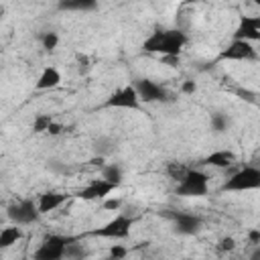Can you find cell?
<instances>
[{
    "instance_id": "obj_12",
    "label": "cell",
    "mask_w": 260,
    "mask_h": 260,
    "mask_svg": "<svg viewBox=\"0 0 260 260\" xmlns=\"http://www.w3.org/2000/svg\"><path fill=\"white\" fill-rule=\"evenodd\" d=\"M116 187L112 183H108L106 179H91L79 193L77 197L79 199H85V201H93V199H106Z\"/></svg>"
},
{
    "instance_id": "obj_33",
    "label": "cell",
    "mask_w": 260,
    "mask_h": 260,
    "mask_svg": "<svg viewBox=\"0 0 260 260\" xmlns=\"http://www.w3.org/2000/svg\"><path fill=\"white\" fill-rule=\"evenodd\" d=\"M106 260H118V258H112V256H108V258H106Z\"/></svg>"
},
{
    "instance_id": "obj_14",
    "label": "cell",
    "mask_w": 260,
    "mask_h": 260,
    "mask_svg": "<svg viewBox=\"0 0 260 260\" xmlns=\"http://www.w3.org/2000/svg\"><path fill=\"white\" fill-rule=\"evenodd\" d=\"M69 199V195L65 193H57V191H47L39 197V211L41 213H49V211H55L57 207H61L65 201Z\"/></svg>"
},
{
    "instance_id": "obj_5",
    "label": "cell",
    "mask_w": 260,
    "mask_h": 260,
    "mask_svg": "<svg viewBox=\"0 0 260 260\" xmlns=\"http://www.w3.org/2000/svg\"><path fill=\"white\" fill-rule=\"evenodd\" d=\"M6 215L8 219L14 223V225H30V223H37L39 221V203L30 197L26 199H18L14 201L8 209H6Z\"/></svg>"
},
{
    "instance_id": "obj_9",
    "label": "cell",
    "mask_w": 260,
    "mask_h": 260,
    "mask_svg": "<svg viewBox=\"0 0 260 260\" xmlns=\"http://www.w3.org/2000/svg\"><path fill=\"white\" fill-rule=\"evenodd\" d=\"M256 59H258V53L252 47V43L232 39V43L217 55L215 61H256Z\"/></svg>"
},
{
    "instance_id": "obj_26",
    "label": "cell",
    "mask_w": 260,
    "mask_h": 260,
    "mask_svg": "<svg viewBox=\"0 0 260 260\" xmlns=\"http://www.w3.org/2000/svg\"><path fill=\"white\" fill-rule=\"evenodd\" d=\"M126 254H128V248H124V246H120V244H114V246L110 248V254H108V256L118 258V260H124Z\"/></svg>"
},
{
    "instance_id": "obj_6",
    "label": "cell",
    "mask_w": 260,
    "mask_h": 260,
    "mask_svg": "<svg viewBox=\"0 0 260 260\" xmlns=\"http://www.w3.org/2000/svg\"><path fill=\"white\" fill-rule=\"evenodd\" d=\"M134 219L124 215V213H118L114 215L110 221H106L102 228L98 230H91L89 236H98V238H108V240H124L130 236V228H132Z\"/></svg>"
},
{
    "instance_id": "obj_21",
    "label": "cell",
    "mask_w": 260,
    "mask_h": 260,
    "mask_svg": "<svg viewBox=\"0 0 260 260\" xmlns=\"http://www.w3.org/2000/svg\"><path fill=\"white\" fill-rule=\"evenodd\" d=\"M53 122H55L53 116H49V114H37L35 120H32V132H35V134L49 132V128H51Z\"/></svg>"
},
{
    "instance_id": "obj_34",
    "label": "cell",
    "mask_w": 260,
    "mask_h": 260,
    "mask_svg": "<svg viewBox=\"0 0 260 260\" xmlns=\"http://www.w3.org/2000/svg\"><path fill=\"white\" fill-rule=\"evenodd\" d=\"M20 260H30V258H20Z\"/></svg>"
},
{
    "instance_id": "obj_18",
    "label": "cell",
    "mask_w": 260,
    "mask_h": 260,
    "mask_svg": "<svg viewBox=\"0 0 260 260\" xmlns=\"http://www.w3.org/2000/svg\"><path fill=\"white\" fill-rule=\"evenodd\" d=\"M102 179H106V181H108V183H112L114 187H120V185H122V179H124L120 165L110 162V165L102 167Z\"/></svg>"
},
{
    "instance_id": "obj_1",
    "label": "cell",
    "mask_w": 260,
    "mask_h": 260,
    "mask_svg": "<svg viewBox=\"0 0 260 260\" xmlns=\"http://www.w3.org/2000/svg\"><path fill=\"white\" fill-rule=\"evenodd\" d=\"M187 45V35L181 28H156L144 43L146 53H158L162 57H179Z\"/></svg>"
},
{
    "instance_id": "obj_30",
    "label": "cell",
    "mask_w": 260,
    "mask_h": 260,
    "mask_svg": "<svg viewBox=\"0 0 260 260\" xmlns=\"http://www.w3.org/2000/svg\"><path fill=\"white\" fill-rule=\"evenodd\" d=\"M61 132H63V126H61V124H57V122H53V124H51V128H49V134L57 136V134H61Z\"/></svg>"
},
{
    "instance_id": "obj_20",
    "label": "cell",
    "mask_w": 260,
    "mask_h": 260,
    "mask_svg": "<svg viewBox=\"0 0 260 260\" xmlns=\"http://www.w3.org/2000/svg\"><path fill=\"white\" fill-rule=\"evenodd\" d=\"M189 169H191V167H187V165H183V162H177V160L167 162V175H169L173 181H177V183L185 179V175L189 173Z\"/></svg>"
},
{
    "instance_id": "obj_22",
    "label": "cell",
    "mask_w": 260,
    "mask_h": 260,
    "mask_svg": "<svg viewBox=\"0 0 260 260\" xmlns=\"http://www.w3.org/2000/svg\"><path fill=\"white\" fill-rule=\"evenodd\" d=\"M209 124H211V130L219 134V132H223V130L228 128L230 120H228V116H225L223 112H213L211 118H209Z\"/></svg>"
},
{
    "instance_id": "obj_13",
    "label": "cell",
    "mask_w": 260,
    "mask_h": 260,
    "mask_svg": "<svg viewBox=\"0 0 260 260\" xmlns=\"http://www.w3.org/2000/svg\"><path fill=\"white\" fill-rule=\"evenodd\" d=\"M236 160H238L236 152H232V150H215V152L207 154L201 162L207 165V167H215V169H228V167H232Z\"/></svg>"
},
{
    "instance_id": "obj_15",
    "label": "cell",
    "mask_w": 260,
    "mask_h": 260,
    "mask_svg": "<svg viewBox=\"0 0 260 260\" xmlns=\"http://www.w3.org/2000/svg\"><path fill=\"white\" fill-rule=\"evenodd\" d=\"M61 83V73L57 67H45L37 79V89H53Z\"/></svg>"
},
{
    "instance_id": "obj_7",
    "label": "cell",
    "mask_w": 260,
    "mask_h": 260,
    "mask_svg": "<svg viewBox=\"0 0 260 260\" xmlns=\"http://www.w3.org/2000/svg\"><path fill=\"white\" fill-rule=\"evenodd\" d=\"M134 87L138 91L140 102H146V104H152V102H173V93L165 85H160V83H156L152 79H136Z\"/></svg>"
},
{
    "instance_id": "obj_10",
    "label": "cell",
    "mask_w": 260,
    "mask_h": 260,
    "mask_svg": "<svg viewBox=\"0 0 260 260\" xmlns=\"http://www.w3.org/2000/svg\"><path fill=\"white\" fill-rule=\"evenodd\" d=\"M140 106V98L134 85H124L120 89H116L106 102L104 108H124V110H138Z\"/></svg>"
},
{
    "instance_id": "obj_32",
    "label": "cell",
    "mask_w": 260,
    "mask_h": 260,
    "mask_svg": "<svg viewBox=\"0 0 260 260\" xmlns=\"http://www.w3.org/2000/svg\"><path fill=\"white\" fill-rule=\"evenodd\" d=\"M250 260H260V248H256V250L250 254Z\"/></svg>"
},
{
    "instance_id": "obj_8",
    "label": "cell",
    "mask_w": 260,
    "mask_h": 260,
    "mask_svg": "<svg viewBox=\"0 0 260 260\" xmlns=\"http://www.w3.org/2000/svg\"><path fill=\"white\" fill-rule=\"evenodd\" d=\"M167 217L173 221V230L179 236H195L203 225V219L189 211H169Z\"/></svg>"
},
{
    "instance_id": "obj_19",
    "label": "cell",
    "mask_w": 260,
    "mask_h": 260,
    "mask_svg": "<svg viewBox=\"0 0 260 260\" xmlns=\"http://www.w3.org/2000/svg\"><path fill=\"white\" fill-rule=\"evenodd\" d=\"M79 240L81 238L77 236L73 242L67 244V248H65V260H83L87 256V250H85L83 244H79Z\"/></svg>"
},
{
    "instance_id": "obj_23",
    "label": "cell",
    "mask_w": 260,
    "mask_h": 260,
    "mask_svg": "<svg viewBox=\"0 0 260 260\" xmlns=\"http://www.w3.org/2000/svg\"><path fill=\"white\" fill-rule=\"evenodd\" d=\"M41 43H43V49L45 51H55L57 45H59V35L53 32V30H47L41 35Z\"/></svg>"
},
{
    "instance_id": "obj_16",
    "label": "cell",
    "mask_w": 260,
    "mask_h": 260,
    "mask_svg": "<svg viewBox=\"0 0 260 260\" xmlns=\"http://www.w3.org/2000/svg\"><path fill=\"white\" fill-rule=\"evenodd\" d=\"M57 6H59V10H67V12H89V10H98V2L95 0H63Z\"/></svg>"
},
{
    "instance_id": "obj_29",
    "label": "cell",
    "mask_w": 260,
    "mask_h": 260,
    "mask_svg": "<svg viewBox=\"0 0 260 260\" xmlns=\"http://www.w3.org/2000/svg\"><path fill=\"white\" fill-rule=\"evenodd\" d=\"M248 240H250V244H260V230H250Z\"/></svg>"
},
{
    "instance_id": "obj_31",
    "label": "cell",
    "mask_w": 260,
    "mask_h": 260,
    "mask_svg": "<svg viewBox=\"0 0 260 260\" xmlns=\"http://www.w3.org/2000/svg\"><path fill=\"white\" fill-rule=\"evenodd\" d=\"M77 61H79V67H81V65H83V69H85V67H89V65H87L89 61H87V57H85V55H77Z\"/></svg>"
},
{
    "instance_id": "obj_25",
    "label": "cell",
    "mask_w": 260,
    "mask_h": 260,
    "mask_svg": "<svg viewBox=\"0 0 260 260\" xmlns=\"http://www.w3.org/2000/svg\"><path fill=\"white\" fill-rule=\"evenodd\" d=\"M112 146V140L110 138H98L95 140V152H100V156H104Z\"/></svg>"
},
{
    "instance_id": "obj_27",
    "label": "cell",
    "mask_w": 260,
    "mask_h": 260,
    "mask_svg": "<svg viewBox=\"0 0 260 260\" xmlns=\"http://www.w3.org/2000/svg\"><path fill=\"white\" fill-rule=\"evenodd\" d=\"M120 207H122V199H118V197H112V199L104 201V209H108V211H118Z\"/></svg>"
},
{
    "instance_id": "obj_24",
    "label": "cell",
    "mask_w": 260,
    "mask_h": 260,
    "mask_svg": "<svg viewBox=\"0 0 260 260\" xmlns=\"http://www.w3.org/2000/svg\"><path fill=\"white\" fill-rule=\"evenodd\" d=\"M234 248H236V240L232 236H225V238L219 240V246H217L219 252H232Z\"/></svg>"
},
{
    "instance_id": "obj_3",
    "label": "cell",
    "mask_w": 260,
    "mask_h": 260,
    "mask_svg": "<svg viewBox=\"0 0 260 260\" xmlns=\"http://www.w3.org/2000/svg\"><path fill=\"white\" fill-rule=\"evenodd\" d=\"M77 236H63V234H49L43 238L39 248L32 252L30 260H65V248Z\"/></svg>"
},
{
    "instance_id": "obj_17",
    "label": "cell",
    "mask_w": 260,
    "mask_h": 260,
    "mask_svg": "<svg viewBox=\"0 0 260 260\" xmlns=\"http://www.w3.org/2000/svg\"><path fill=\"white\" fill-rule=\"evenodd\" d=\"M22 238V230L18 225H8L0 232V248H10L12 244H16Z\"/></svg>"
},
{
    "instance_id": "obj_11",
    "label": "cell",
    "mask_w": 260,
    "mask_h": 260,
    "mask_svg": "<svg viewBox=\"0 0 260 260\" xmlns=\"http://www.w3.org/2000/svg\"><path fill=\"white\" fill-rule=\"evenodd\" d=\"M234 41H260V16H240V22L232 35Z\"/></svg>"
},
{
    "instance_id": "obj_4",
    "label": "cell",
    "mask_w": 260,
    "mask_h": 260,
    "mask_svg": "<svg viewBox=\"0 0 260 260\" xmlns=\"http://www.w3.org/2000/svg\"><path fill=\"white\" fill-rule=\"evenodd\" d=\"M209 191V175L199 169H189L183 181L177 183L175 193L181 197H203Z\"/></svg>"
},
{
    "instance_id": "obj_2",
    "label": "cell",
    "mask_w": 260,
    "mask_h": 260,
    "mask_svg": "<svg viewBox=\"0 0 260 260\" xmlns=\"http://www.w3.org/2000/svg\"><path fill=\"white\" fill-rule=\"evenodd\" d=\"M256 189H260V167H254V165H246V167L238 169L221 185L223 193L225 191L242 193V191H256Z\"/></svg>"
},
{
    "instance_id": "obj_28",
    "label": "cell",
    "mask_w": 260,
    "mask_h": 260,
    "mask_svg": "<svg viewBox=\"0 0 260 260\" xmlns=\"http://www.w3.org/2000/svg\"><path fill=\"white\" fill-rule=\"evenodd\" d=\"M195 89H197V83H195L193 79H187V81H183V85H181V91L187 93V95L195 93Z\"/></svg>"
}]
</instances>
